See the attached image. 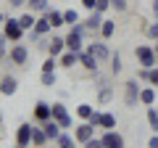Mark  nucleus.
<instances>
[{"instance_id":"obj_6","label":"nucleus","mask_w":158,"mask_h":148,"mask_svg":"<svg viewBox=\"0 0 158 148\" xmlns=\"http://www.w3.org/2000/svg\"><path fill=\"white\" fill-rule=\"evenodd\" d=\"M140 90H142V87L137 85V80L124 82V103L129 108H137V103H140Z\"/></svg>"},{"instance_id":"obj_26","label":"nucleus","mask_w":158,"mask_h":148,"mask_svg":"<svg viewBox=\"0 0 158 148\" xmlns=\"http://www.w3.org/2000/svg\"><path fill=\"white\" fill-rule=\"evenodd\" d=\"M111 101H113V87H111V85L100 87V90H98V103L106 106V103H111Z\"/></svg>"},{"instance_id":"obj_7","label":"nucleus","mask_w":158,"mask_h":148,"mask_svg":"<svg viewBox=\"0 0 158 148\" xmlns=\"http://www.w3.org/2000/svg\"><path fill=\"white\" fill-rule=\"evenodd\" d=\"M100 140H103V148H127L124 135H121V132H116V130H103Z\"/></svg>"},{"instance_id":"obj_46","label":"nucleus","mask_w":158,"mask_h":148,"mask_svg":"<svg viewBox=\"0 0 158 148\" xmlns=\"http://www.w3.org/2000/svg\"><path fill=\"white\" fill-rule=\"evenodd\" d=\"M6 19H8V16H6L3 11H0V27H3V21H6Z\"/></svg>"},{"instance_id":"obj_12","label":"nucleus","mask_w":158,"mask_h":148,"mask_svg":"<svg viewBox=\"0 0 158 148\" xmlns=\"http://www.w3.org/2000/svg\"><path fill=\"white\" fill-rule=\"evenodd\" d=\"M87 50H90L100 63H103V61H111V56H113V50L106 45V42H90V45H87Z\"/></svg>"},{"instance_id":"obj_9","label":"nucleus","mask_w":158,"mask_h":148,"mask_svg":"<svg viewBox=\"0 0 158 148\" xmlns=\"http://www.w3.org/2000/svg\"><path fill=\"white\" fill-rule=\"evenodd\" d=\"M95 130H98V127H92L90 122H82V124L74 127V137H77V143H82V146H85L87 140H92V137H95Z\"/></svg>"},{"instance_id":"obj_18","label":"nucleus","mask_w":158,"mask_h":148,"mask_svg":"<svg viewBox=\"0 0 158 148\" xmlns=\"http://www.w3.org/2000/svg\"><path fill=\"white\" fill-rule=\"evenodd\" d=\"M48 143H50V137H48V135H45V130L37 124V127L32 130V146H34V148H45Z\"/></svg>"},{"instance_id":"obj_31","label":"nucleus","mask_w":158,"mask_h":148,"mask_svg":"<svg viewBox=\"0 0 158 148\" xmlns=\"http://www.w3.org/2000/svg\"><path fill=\"white\" fill-rule=\"evenodd\" d=\"M58 66H61V63H58V58H56V56H48L45 61H42V72H56Z\"/></svg>"},{"instance_id":"obj_33","label":"nucleus","mask_w":158,"mask_h":148,"mask_svg":"<svg viewBox=\"0 0 158 148\" xmlns=\"http://www.w3.org/2000/svg\"><path fill=\"white\" fill-rule=\"evenodd\" d=\"M3 58H8V37L0 32V61H3Z\"/></svg>"},{"instance_id":"obj_15","label":"nucleus","mask_w":158,"mask_h":148,"mask_svg":"<svg viewBox=\"0 0 158 148\" xmlns=\"http://www.w3.org/2000/svg\"><path fill=\"white\" fill-rule=\"evenodd\" d=\"M40 127L45 130V135L50 137V143H56L58 137H61V132H63V130H61V124H58L56 119H48V122H42V124H40Z\"/></svg>"},{"instance_id":"obj_20","label":"nucleus","mask_w":158,"mask_h":148,"mask_svg":"<svg viewBox=\"0 0 158 148\" xmlns=\"http://www.w3.org/2000/svg\"><path fill=\"white\" fill-rule=\"evenodd\" d=\"M27 6L32 13H48L50 11V0H27Z\"/></svg>"},{"instance_id":"obj_37","label":"nucleus","mask_w":158,"mask_h":148,"mask_svg":"<svg viewBox=\"0 0 158 148\" xmlns=\"http://www.w3.org/2000/svg\"><path fill=\"white\" fill-rule=\"evenodd\" d=\"M108 8H111V0H95V11H100V13H106Z\"/></svg>"},{"instance_id":"obj_39","label":"nucleus","mask_w":158,"mask_h":148,"mask_svg":"<svg viewBox=\"0 0 158 148\" xmlns=\"http://www.w3.org/2000/svg\"><path fill=\"white\" fill-rule=\"evenodd\" d=\"M100 116H103V111H98V108H95V114H92V116H90L87 122H90L92 127H100Z\"/></svg>"},{"instance_id":"obj_1","label":"nucleus","mask_w":158,"mask_h":148,"mask_svg":"<svg viewBox=\"0 0 158 148\" xmlns=\"http://www.w3.org/2000/svg\"><path fill=\"white\" fill-rule=\"evenodd\" d=\"M3 34L8 37V42H21V40H24V34H27V29L19 24V19L8 16L6 21H3Z\"/></svg>"},{"instance_id":"obj_5","label":"nucleus","mask_w":158,"mask_h":148,"mask_svg":"<svg viewBox=\"0 0 158 148\" xmlns=\"http://www.w3.org/2000/svg\"><path fill=\"white\" fill-rule=\"evenodd\" d=\"M53 119L61 124V130H71L74 127V119H71V114H69V108L63 106L61 101L58 103H53Z\"/></svg>"},{"instance_id":"obj_11","label":"nucleus","mask_w":158,"mask_h":148,"mask_svg":"<svg viewBox=\"0 0 158 148\" xmlns=\"http://www.w3.org/2000/svg\"><path fill=\"white\" fill-rule=\"evenodd\" d=\"M103 21H106V13H100V11H90V16L85 19V27H87V32H90V34H100Z\"/></svg>"},{"instance_id":"obj_47","label":"nucleus","mask_w":158,"mask_h":148,"mask_svg":"<svg viewBox=\"0 0 158 148\" xmlns=\"http://www.w3.org/2000/svg\"><path fill=\"white\" fill-rule=\"evenodd\" d=\"M153 42H156V45H153V50H156V56H158V40H153Z\"/></svg>"},{"instance_id":"obj_40","label":"nucleus","mask_w":158,"mask_h":148,"mask_svg":"<svg viewBox=\"0 0 158 148\" xmlns=\"http://www.w3.org/2000/svg\"><path fill=\"white\" fill-rule=\"evenodd\" d=\"M85 148H103V140H100V137H92V140L85 143Z\"/></svg>"},{"instance_id":"obj_44","label":"nucleus","mask_w":158,"mask_h":148,"mask_svg":"<svg viewBox=\"0 0 158 148\" xmlns=\"http://www.w3.org/2000/svg\"><path fill=\"white\" fill-rule=\"evenodd\" d=\"M82 6H85L87 11H95V0H82Z\"/></svg>"},{"instance_id":"obj_34","label":"nucleus","mask_w":158,"mask_h":148,"mask_svg":"<svg viewBox=\"0 0 158 148\" xmlns=\"http://www.w3.org/2000/svg\"><path fill=\"white\" fill-rule=\"evenodd\" d=\"M148 85H153V87H158V66H153V69H148Z\"/></svg>"},{"instance_id":"obj_25","label":"nucleus","mask_w":158,"mask_h":148,"mask_svg":"<svg viewBox=\"0 0 158 148\" xmlns=\"http://www.w3.org/2000/svg\"><path fill=\"white\" fill-rule=\"evenodd\" d=\"M48 19H50V24H53V29H61L63 24V11H56V8H50V11H48Z\"/></svg>"},{"instance_id":"obj_27","label":"nucleus","mask_w":158,"mask_h":148,"mask_svg":"<svg viewBox=\"0 0 158 148\" xmlns=\"http://www.w3.org/2000/svg\"><path fill=\"white\" fill-rule=\"evenodd\" d=\"M148 127H150L153 132H158V108L156 106H148Z\"/></svg>"},{"instance_id":"obj_41","label":"nucleus","mask_w":158,"mask_h":148,"mask_svg":"<svg viewBox=\"0 0 158 148\" xmlns=\"http://www.w3.org/2000/svg\"><path fill=\"white\" fill-rule=\"evenodd\" d=\"M6 3L11 8H24V6H27V0H6Z\"/></svg>"},{"instance_id":"obj_19","label":"nucleus","mask_w":158,"mask_h":148,"mask_svg":"<svg viewBox=\"0 0 158 148\" xmlns=\"http://www.w3.org/2000/svg\"><path fill=\"white\" fill-rule=\"evenodd\" d=\"M140 106H156V87H142L140 90Z\"/></svg>"},{"instance_id":"obj_48","label":"nucleus","mask_w":158,"mask_h":148,"mask_svg":"<svg viewBox=\"0 0 158 148\" xmlns=\"http://www.w3.org/2000/svg\"><path fill=\"white\" fill-rule=\"evenodd\" d=\"M0 124H3V116H0Z\"/></svg>"},{"instance_id":"obj_45","label":"nucleus","mask_w":158,"mask_h":148,"mask_svg":"<svg viewBox=\"0 0 158 148\" xmlns=\"http://www.w3.org/2000/svg\"><path fill=\"white\" fill-rule=\"evenodd\" d=\"M150 11H153V16H156V21H158V0H153V3H150Z\"/></svg>"},{"instance_id":"obj_38","label":"nucleus","mask_w":158,"mask_h":148,"mask_svg":"<svg viewBox=\"0 0 158 148\" xmlns=\"http://www.w3.org/2000/svg\"><path fill=\"white\" fill-rule=\"evenodd\" d=\"M106 85H108V80H106V77H103L100 72H95V87H98V90H100V87H106Z\"/></svg>"},{"instance_id":"obj_17","label":"nucleus","mask_w":158,"mask_h":148,"mask_svg":"<svg viewBox=\"0 0 158 148\" xmlns=\"http://www.w3.org/2000/svg\"><path fill=\"white\" fill-rule=\"evenodd\" d=\"M58 63H61L63 69H74L79 63V53H74V50H63L61 56H58Z\"/></svg>"},{"instance_id":"obj_4","label":"nucleus","mask_w":158,"mask_h":148,"mask_svg":"<svg viewBox=\"0 0 158 148\" xmlns=\"http://www.w3.org/2000/svg\"><path fill=\"white\" fill-rule=\"evenodd\" d=\"M8 61H11L13 66H27V61H29V48L24 45V42H13L11 50H8Z\"/></svg>"},{"instance_id":"obj_30","label":"nucleus","mask_w":158,"mask_h":148,"mask_svg":"<svg viewBox=\"0 0 158 148\" xmlns=\"http://www.w3.org/2000/svg\"><path fill=\"white\" fill-rule=\"evenodd\" d=\"M63 21H66L69 27H74V24L79 21V13H77V8H66V11H63Z\"/></svg>"},{"instance_id":"obj_32","label":"nucleus","mask_w":158,"mask_h":148,"mask_svg":"<svg viewBox=\"0 0 158 148\" xmlns=\"http://www.w3.org/2000/svg\"><path fill=\"white\" fill-rule=\"evenodd\" d=\"M121 69H124L121 56H118V53H113V56H111V74H121Z\"/></svg>"},{"instance_id":"obj_23","label":"nucleus","mask_w":158,"mask_h":148,"mask_svg":"<svg viewBox=\"0 0 158 148\" xmlns=\"http://www.w3.org/2000/svg\"><path fill=\"white\" fill-rule=\"evenodd\" d=\"M34 21H37V13H32V11H27V13L19 16V24H21L27 32H32V29H34Z\"/></svg>"},{"instance_id":"obj_35","label":"nucleus","mask_w":158,"mask_h":148,"mask_svg":"<svg viewBox=\"0 0 158 148\" xmlns=\"http://www.w3.org/2000/svg\"><path fill=\"white\" fill-rule=\"evenodd\" d=\"M145 34L150 37V40H158V21H153L150 27H145Z\"/></svg>"},{"instance_id":"obj_10","label":"nucleus","mask_w":158,"mask_h":148,"mask_svg":"<svg viewBox=\"0 0 158 148\" xmlns=\"http://www.w3.org/2000/svg\"><path fill=\"white\" fill-rule=\"evenodd\" d=\"M32 130L34 127L29 124V122H21V124L16 127V146H24V148L32 146Z\"/></svg>"},{"instance_id":"obj_43","label":"nucleus","mask_w":158,"mask_h":148,"mask_svg":"<svg viewBox=\"0 0 158 148\" xmlns=\"http://www.w3.org/2000/svg\"><path fill=\"white\" fill-rule=\"evenodd\" d=\"M137 80L148 82V69H145V66H140V72H137Z\"/></svg>"},{"instance_id":"obj_42","label":"nucleus","mask_w":158,"mask_h":148,"mask_svg":"<svg viewBox=\"0 0 158 148\" xmlns=\"http://www.w3.org/2000/svg\"><path fill=\"white\" fill-rule=\"evenodd\" d=\"M148 148H158V132H153L150 140H148Z\"/></svg>"},{"instance_id":"obj_28","label":"nucleus","mask_w":158,"mask_h":148,"mask_svg":"<svg viewBox=\"0 0 158 148\" xmlns=\"http://www.w3.org/2000/svg\"><path fill=\"white\" fill-rule=\"evenodd\" d=\"M92 114H95V108H92L90 103H79V106H77V116H79L82 122H87Z\"/></svg>"},{"instance_id":"obj_3","label":"nucleus","mask_w":158,"mask_h":148,"mask_svg":"<svg viewBox=\"0 0 158 148\" xmlns=\"http://www.w3.org/2000/svg\"><path fill=\"white\" fill-rule=\"evenodd\" d=\"M50 32H53V24H50V19H48V13H42V16H37L34 29L29 32V37H32V42H40L42 37H48Z\"/></svg>"},{"instance_id":"obj_16","label":"nucleus","mask_w":158,"mask_h":148,"mask_svg":"<svg viewBox=\"0 0 158 148\" xmlns=\"http://www.w3.org/2000/svg\"><path fill=\"white\" fill-rule=\"evenodd\" d=\"M66 50V37H61V34H53L50 45H48V56H61V53Z\"/></svg>"},{"instance_id":"obj_49","label":"nucleus","mask_w":158,"mask_h":148,"mask_svg":"<svg viewBox=\"0 0 158 148\" xmlns=\"http://www.w3.org/2000/svg\"><path fill=\"white\" fill-rule=\"evenodd\" d=\"M16 148H24V146H16Z\"/></svg>"},{"instance_id":"obj_14","label":"nucleus","mask_w":158,"mask_h":148,"mask_svg":"<svg viewBox=\"0 0 158 148\" xmlns=\"http://www.w3.org/2000/svg\"><path fill=\"white\" fill-rule=\"evenodd\" d=\"M16 90H19V80H16V77H11V74H6V77L0 80V93L11 98V95H16Z\"/></svg>"},{"instance_id":"obj_2","label":"nucleus","mask_w":158,"mask_h":148,"mask_svg":"<svg viewBox=\"0 0 158 148\" xmlns=\"http://www.w3.org/2000/svg\"><path fill=\"white\" fill-rule=\"evenodd\" d=\"M135 58H137V63L145 66V69L158 66V56H156V50H153V45H137L135 48Z\"/></svg>"},{"instance_id":"obj_36","label":"nucleus","mask_w":158,"mask_h":148,"mask_svg":"<svg viewBox=\"0 0 158 148\" xmlns=\"http://www.w3.org/2000/svg\"><path fill=\"white\" fill-rule=\"evenodd\" d=\"M111 8L116 13H121V11H127V0H111Z\"/></svg>"},{"instance_id":"obj_29","label":"nucleus","mask_w":158,"mask_h":148,"mask_svg":"<svg viewBox=\"0 0 158 148\" xmlns=\"http://www.w3.org/2000/svg\"><path fill=\"white\" fill-rule=\"evenodd\" d=\"M40 82H42V87H56L58 85V74L56 72H42Z\"/></svg>"},{"instance_id":"obj_22","label":"nucleus","mask_w":158,"mask_h":148,"mask_svg":"<svg viewBox=\"0 0 158 148\" xmlns=\"http://www.w3.org/2000/svg\"><path fill=\"white\" fill-rule=\"evenodd\" d=\"M100 130H116V114H113V111H103Z\"/></svg>"},{"instance_id":"obj_21","label":"nucleus","mask_w":158,"mask_h":148,"mask_svg":"<svg viewBox=\"0 0 158 148\" xmlns=\"http://www.w3.org/2000/svg\"><path fill=\"white\" fill-rule=\"evenodd\" d=\"M53 146H56V148H77V137H71V135H69V130H63L61 137H58Z\"/></svg>"},{"instance_id":"obj_24","label":"nucleus","mask_w":158,"mask_h":148,"mask_svg":"<svg viewBox=\"0 0 158 148\" xmlns=\"http://www.w3.org/2000/svg\"><path fill=\"white\" fill-rule=\"evenodd\" d=\"M113 34H116V21L106 19V21H103V27H100V37H103V40H111Z\"/></svg>"},{"instance_id":"obj_8","label":"nucleus","mask_w":158,"mask_h":148,"mask_svg":"<svg viewBox=\"0 0 158 148\" xmlns=\"http://www.w3.org/2000/svg\"><path fill=\"white\" fill-rule=\"evenodd\" d=\"M32 116H34V122H48V119H53V103H48V101H37L34 103V108H32Z\"/></svg>"},{"instance_id":"obj_13","label":"nucleus","mask_w":158,"mask_h":148,"mask_svg":"<svg viewBox=\"0 0 158 148\" xmlns=\"http://www.w3.org/2000/svg\"><path fill=\"white\" fill-rule=\"evenodd\" d=\"M79 63H82V66H85L90 74H95V72H98V66H100V61H98V58L92 56V53L87 50V48H85L82 53H79Z\"/></svg>"}]
</instances>
